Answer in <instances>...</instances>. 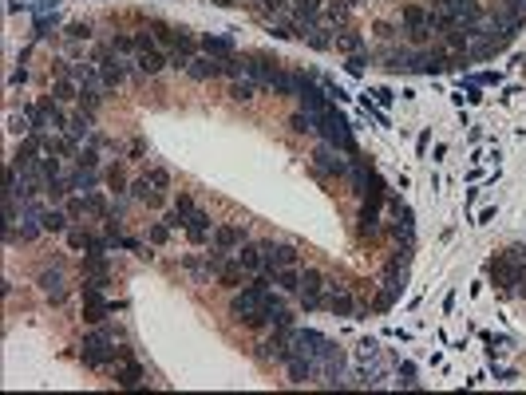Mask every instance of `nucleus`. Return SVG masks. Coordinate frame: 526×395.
Wrapping results in <instances>:
<instances>
[{"mask_svg": "<svg viewBox=\"0 0 526 395\" xmlns=\"http://www.w3.org/2000/svg\"><path fill=\"white\" fill-rule=\"evenodd\" d=\"M313 127H317V134H321V143H332L337 151H344L349 158H356V139H352V131H349V119L340 115L337 107H325V111H317L313 115Z\"/></svg>", "mask_w": 526, "mask_h": 395, "instance_id": "obj_1", "label": "nucleus"}, {"mask_svg": "<svg viewBox=\"0 0 526 395\" xmlns=\"http://www.w3.org/2000/svg\"><path fill=\"white\" fill-rule=\"evenodd\" d=\"M269 285H274V277H269V273H257L245 289H238V293L230 296V317L241 324L245 317L262 312V308H265V296H269Z\"/></svg>", "mask_w": 526, "mask_h": 395, "instance_id": "obj_2", "label": "nucleus"}, {"mask_svg": "<svg viewBox=\"0 0 526 395\" xmlns=\"http://www.w3.org/2000/svg\"><path fill=\"white\" fill-rule=\"evenodd\" d=\"M349 170H352V158L344 151H337L332 143H321L317 151H313V174L317 178L337 182V178H349Z\"/></svg>", "mask_w": 526, "mask_h": 395, "instance_id": "obj_3", "label": "nucleus"}, {"mask_svg": "<svg viewBox=\"0 0 526 395\" xmlns=\"http://www.w3.org/2000/svg\"><path fill=\"white\" fill-rule=\"evenodd\" d=\"M95 64H99V79H103L107 91L123 88V79H127V71H131V60H123V55L111 52V48H103V52L95 55Z\"/></svg>", "mask_w": 526, "mask_h": 395, "instance_id": "obj_4", "label": "nucleus"}, {"mask_svg": "<svg viewBox=\"0 0 526 395\" xmlns=\"http://www.w3.org/2000/svg\"><path fill=\"white\" fill-rule=\"evenodd\" d=\"M28 123H32V134H48V131H64V111L55 99H44V103H36L28 107Z\"/></svg>", "mask_w": 526, "mask_h": 395, "instance_id": "obj_5", "label": "nucleus"}, {"mask_svg": "<svg viewBox=\"0 0 526 395\" xmlns=\"http://www.w3.org/2000/svg\"><path fill=\"white\" fill-rule=\"evenodd\" d=\"M325 289H329V277L321 273V269H301V308L305 312H317L325 305Z\"/></svg>", "mask_w": 526, "mask_h": 395, "instance_id": "obj_6", "label": "nucleus"}, {"mask_svg": "<svg viewBox=\"0 0 526 395\" xmlns=\"http://www.w3.org/2000/svg\"><path fill=\"white\" fill-rule=\"evenodd\" d=\"M36 285H40V293H44L52 305H64L67 300V281H64V269H60V265L40 269V273H36Z\"/></svg>", "mask_w": 526, "mask_h": 395, "instance_id": "obj_7", "label": "nucleus"}, {"mask_svg": "<svg viewBox=\"0 0 526 395\" xmlns=\"http://www.w3.org/2000/svg\"><path fill=\"white\" fill-rule=\"evenodd\" d=\"M262 249H265V273L285 269V265H297V249L289 242H262Z\"/></svg>", "mask_w": 526, "mask_h": 395, "instance_id": "obj_8", "label": "nucleus"}, {"mask_svg": "<svg viewBox=\"0 0 526 395\" xmlns=\"http://www.w3.org/2000/svg\"><path fill=\"white\" fill-rule=\"evenodd\" d=\"M182 230H187L190 245H206L210 237H214V218H210L206 209H194V214L187 218V226H182Z\"/></svg>", "mask_w": 526, "mask_h": 395, "instance_id": "obj_9", "label": "nucleus"}, {"mask_svg": "<svg viewBox=\"0 0 526 395\" xmlns=\"http://www.w3.org/2000/svg\"><path fill=\"white\" fill-rule=\"evenodd\" d=\"M325 308H329L332 317H352V312H356V300H352V293H349L344 285L329 281V293H325Z\"/></svg>", "mask_w": 526, "mask_h": 395, "instance_id": "obj_10", "label": "nucleus"}, {"mask_svg": "<svg viewBox=\"0 0 526 395\" xmlns=\"http://www.w3.org/2000/svg\"><path fill=\"white\" fill-rule=\"evenodd\" d=\"M187 76L198 79V83H210V79L226 76V71H222V60H218V55H206V52H202V55H194V60H190Z\"/></svg>", "mask_w": 526, "mask_h": 395, "instance_id": "obj_11", "label": "nucleus"}, {"mask_svg": "<svg viewBox=\"0 0 526 395\" xmlns=\"http://www.w3.org/2000/svg\"><path fill=\"white\" fill-rule=\"evenodd\" d=\"M214 249H222V253H234V249H241L245 245V226H214Z\"/></svg>", "mask_w": 526, "mask_h": 395, "instance_id": "obj_12", "label": "nucleus"}, {"mask_svg": "<svg viewBox=\"0 0 526 395\" xmlns=\"http://www.w3.org/2000/svg\"><path fill=\"white\" fill-rule=\"evenodd\" d=\"M135 67H139V76H159V71H166L170 67V55L159 52V48H151V52H135Z\"/></svg>", "mask_w": 526, "mask_h": 395, "instance_id": "obj_13", "label": "nucleus"}, {"mask_svg": "<svg viewBox=\"0 0 526 395\" xmlns=\"http://www.w3.org/2000/svg\"><path fill=\"white\" fill-rule=\"evenodd\" d=\"M143 380H147V368L139 360H123V363H115V384L119 387H143Z\"/></svg>", "mask_w": 526, "mask_h": 395, "instance_id": "obj_14", "label": "nucleus"}, {"mask_svg": "<svg viewBox=\"0 0 526 395\" xmlns=\"http://www.w3.org/2000/svg\"><path fill=\"white\" fill-rule=\"evenodd\" d=\"M67 245H72L76 253H103V249H111L107 237H95V233H88V230H67Z\"/></svg>", "mask_w": 526, "mask_h": 395, "instance_id": "obj_15", "label": "nucleus"}, {"mask_svg": "<svg viewBox=\"0 0 526 395\" xmlns=\"http://www.w3.org/2000/svg\"><path fill=\"white\" fill-rule=\"evenodd\" d=\"M245 76L257 79V83H269L277 76V60H269V55H245Z\"/></svg>", "mask_w": 526, "mask_h": 395, "instance_id": "obj_16", "label": "nucleus"}, {"mask_svg": "<svg viewBox=\"0 0 526 395\" xmlns=\"http://www.w3.org/2000/svg\"><path fill=\"white\" fill-rule=\"evenodd\" d=\"M234 257L241 261V269H245V273H253V277L265 273V249H262V242H257V245H241Z\"/></svg>", "mask_w": 526, "mask_h": 395, "instance_id": "obj_17", "label": "nucleus"}, {"mask_svg": "<svg viewBox=\"0 0 526 395\" xmlns=\"http://www.w3.org/2000/svg\"><path fill=\"white\" fill-rule=\"evenodd\" d=\"M72 139H95V123H91V111H83L79 107L72 119H67V127H64Z\"/></svg>", "mask_w": 526, "mask_h": 395, "instance_id": "obj_18", "label": "nucleus"}, {"mask_svg": "<svg viewBox=\"0 0 526 395\" xmlns=\"http://www.w3.org/2000/svg\"><path fill=\"white\" fill-rule=\"evenodd\" d=\"M194 198H190V194H178V202H175V206H170V214H166V226H170V230H178V226H187V218H190V214H194Z\"/></svg>", "mask_w": 526, "mask_h": 395, "instance_id": "obj_19", "label": "nucleus"}, {"mask_svg": "<svg viewBox=\"0 0 526 395\" xmlns=\"http://www.w3.org/2000/svg\"><path fill=\"white\" fill-rule=\"evenodd\" d=\"M274 285H277V293H301V269L297 265H285V269H274Z\"/></svg>", "mask_w": 526, "mask_h": 395, "instance_id": "obj_20", "label": "nucleus"}, {"mask_svg": "<svg viewBox=\"0 0 526 395\" xmlns=\"http://www.w3.org/2000/svg\"><path fill=\"white\" fill-rule=\"evenodd\" d=\"M332 48L344 55H356V52H364V36L352 32V28H340V32H332Z\"/></svg>", "mask_w": 526, "mask_h": 395, "instance_id": "obj_21", "label": "nucleus"}, {"mask_svg": "<svg viewBox=\"0 0 526 395\" xmlns=\"http://www.w3.org/2000/svg\"><path fill=\"white\" fill-rule=\"evenodd\" d=\"M127 194H131L135 202H143V206H163V194H159V190H154L151 182H147V174H143V178H135Z\"/></svg>", "mask_w": 526, "mask_h": 395, "instance_id": "obj_22", "label": "nucleus"}, {"mask_svg": "<svg viewBox=\"0 0 526 395\" xmlns=\"http://www.w3.org/2000/svg\"><path fill=\"white\" fill-rule=\"evenodd\" d=\"M265 88L274 91V95H297V88H301V76H293V71H281V67H277V76L269 79Z\"/></svg>", "mask_w": 526, "mask_h": 395, "instance_id": "obj_23", "label": "nucleus"}, {"mask_svg": "<svg viewBox=\"0 0 526 395\" xmlns=\"http://www.w3.org/2000/svg\"><path fill=\"white\" fill-rule=\"evenodd\" d=\"M79 277H95V281H107V257H103V253H83Z\"/></svg>", "mask_w": 526, "mask_h": 395, "instance_id": "obj_24", "label": "nucleus"}, {"mask_svg": "<svg viewBox=\"0 0 526 395\" xmlns=\"http://www.w3.org/2000/svg\"><path fill=\"white\" fill-rule=\"evenodd\" d=\"M95 182H99V174L91 170V166H76V170H72V178H67V186L79 190V194H91V190H95Z\"/></svg>", "mask_w": 526, "mask_h": 395, "instance_id": "obj_25", "label": "nucleus"}, {"mask_svg": "<svg viewBox=\"0 0 526 395\" xmlns=\"http://www.w3.org/2000/svg\"><path fill=\"white\" fill-rule=\"evenodd\" d=\"M404 28L407 32H416V28H431V12L428 8H419V4H404Z\"/></svg>", "mask_w": 526, "mask_h": 395, "instance_id": "obj_26", "label": "nucleus"}, {"mask_svg": "<svg viewBox=\"0 0 526 395\" xmlns=\"http://www.w3.org/2000/svg\"><path fill=\"white\" fill-rule=\"evenodd\" d=\"M198 44H202L206 55H218V60H230L234 55V40H226V36H202Z\"/></svg>", "mask_w": 526, "mask_h": 395, "instance_id": "obj_27", "label": "nucleus"}, {"mask_svg": "<svg viewBox=\"0 0 526 395\" xmlns=\"http://www.w3.org/2000/svg\"><path fill=\"white\" fill-rule=\"evenodd\" d=\"M352 8H356V4H352V0H340V4H329V8H325V20L332 24V28H349V16H352Z\"/></svg>", "mask_w": 526, "mask_h": 395, "instance_id": "obj_28", "label": "nucleus"}, {"mask_svg": "<svg viewBox=\"0 0 526 395\" xmlns=\"http://www.w3.org/2000/svg\"><path fill=\"white\" fill-rule=\"evenodd\" d=\"M253 95H257V79L245 76V79H234V83H230V99H234V103H250Z\"/></svg>", "mask_w": 526, "mask_h": 395, "instance_id": "obj_29", "label": "nucleus"}, {"mask_svg": "<svg viewBox=\"0 0 526 395\" xmlns=\"http://www.w3.org/2000/svg\"><path fill=\"white\" fill-rule=\"evenodd\" d=\"M52 99L55 103H72V99H79V83L76 79H55V88H52Z\"/></svg>", "mask_w": 526, "mask_h": 395, "instance_id": "obj_30", "label": "nucleus"}, {"mask_svg": "<svg viewBox=\"0 0 526 395\" xmlns=\"http://www.w3.org/2000/svg\"><path fill=\"white\" fill-rule=\"evenodd\" d=\"M241 277H245V269H241V261L234 257V261H226V265H222L218 281H222L226 289H238V285H241Z\"/></svg>", "mask_w": 526, "mask_h": 395, "instance_id": "obj_31", "label": "nucleus"}, {"mask_svg": "<svg viewBox=\"0 0 526 395\" xmlns=\"http://www.w3.org/2000/svg\"><path fill=\"white\" fill-rule=\"evenodd\" d=\"M289 131H293V134H317L313 115H309V111H293V115H289Z\"/></svg>", "mask_w": 526, "mask_h": 395, "instance_id": "obj_32", "label": "nucleus"}, {"mask_svg": "<svg viewBox=\"0 0 526 395\" xmlns=\"http://www.w3.org/2000/svg\"><path fill=\"white\" fill-rule=\"evenodd\" d=\"M44 233H67V209L60 214V209H44Z\"/></svg>", "mask_w": 526, "mask_h": 395, "instance_id": "obj_33", "label": "nucleus"}, {"mask_svg": "<svg viewBox=\"0 0 526 395\" xmlns=\"http://www.w3.org/2000/svg\"><path fill=\"white\" fill-rule=\"evenodd\" d=\"M107 186H111V194H127V190H131L127 186V170H123V162H115L107 170Z\"/></svg>", "mask_w": 526, "mask_h": 395, "instance_id": "obj_34", "label": "nucleus"}, {"mask_svg": "<svg viewBox=\"0 0 526 395\" xmlns=\"http://www.w3.org/2000/svg\"><path fill=\"white\" fill-rule=\"evenodd\" d=\"M99 91H103V88H79V107L95 115V111H99V103H103V95H99Z\"/></svg>", "mask_w": 526, "mask_h": 395, "instance_id": "obj_35", "label": "nucleus"}, {"mask_svg": "<svg viewBox=\"0 0 526 395\" xmlns=\"http://www.w3.org/2000/svg\"><path fill=\"white\" fill-rule=\"evenodd\" d=\"M305 40H309V48H317V52H325V48H332V36L325 32L321 24H317V28H313V32L305 36Z\"/></svg>", "mask_w": 526, "mask_h": 395, "instance_id": "obj_36", "label": "nucleus"}, {"mask_svg": "<svg viewBox=\"0 0 526 395\" xmlns=\"http://www.w3.org/2000/svg\"><path fill=\"white\" fill-rule=\"evenodd\" d=\"M36 170H40V178H44V182H52V178H60V158H52V154H48V158H40V166H36Z\"/></svg>", "mask_w": 526, "mask_h": 395, "instance_id": "obj_37", "label": "nucleus"}, {"mask_svg": "<svg viewBox=\"0 0 526 395\" xmlns=\"http://www.w3.org/2000/svg\"><path fill=\"white\" fill-rule=\"evenodd\" d=\"M147 182H151L159 194H163V190L170 186V174H166V170H159V166H151V170H147Z\"/></svg>", "mask_w": 526, "mask_h": 395, "instance_id": "obj_38", "label": "nucleus"}, {"mask_svg": "<svg viewBox=\"0 0 526 395\" xmlns=\"http://www.w3.org/2000/svg\"><path fill=\"white\" fill-rule=\"evenodd\" d=\"M111 52H119V55H131V52H139V48H135V36H115V40H111Z\"/></svg>", "mask_w": 526, "mask_h": 395, "instance_id": "obj_39", "label": "nucleus"}, {"mask_svg": "<svg viewBox=\"0 0 526 395\" xmlns=\"http://www.w3.org/2000/svg\"><path fill=\"white\" fill-rule=\"evenodd\" d=\"M67 40H91V24H67Z\"/></svg>", "mask_w": 526, "mask_h": 395, "instance_id": "obj_40", "label": "nucleus"}, {"mask_svg": "<svg viewBox=\"0 0 526 395\" xmlns=\"http://www.w3.org/2000/svg\"><path fill=\"white\" fill-rule=\"evenodd\" d=\"M52 28H55V16H52V20H48V16H36V40H48Z\"/></svg>", "mask_w": 526, "mask_h": 395, "instance_id": "obj_41", "label": "nucleus"}, {"mask_svg": "<svg viewBox=\"0 0 526 395\" xmlns=\"http://www.w3.org/2000/svg\"><path fill=\"white\" fill-rule=\"evenodd\" d=\"M166 237H170V226H166V221H154L151 226V245H163Z\"/></svg>", "mask_w": 526, "mask_h": 395, "instance_id": "obj_42", "label": "nucleus"}, {"mask_svg": "<svg viewBox=\"0 0 526 395\" xmlns=\"http://www.w3.org/2000/svg\"><path fill=\"white\" fill-rule=\"evenodd\" d=\"M289 4H293V0H262V12H269V16H281Z\"/></svg>", "mask_w": 526, "mask_h": 395, "instance_id": "obj_43", "label": "nucleus"}, {"mask_svg": "<svg viewBox=\"0 0 526 395\" xmlns=\"http://www.w3.org/2000/svg\"><path fill=\"white\" fill-rule=\"evenodd\" d=\"M400 375H404V380H400L404 387H416L419 384V380H416V363H400Z\"/></svg>", "mask_w": 526, "mask_h": 395, "instance_id": "obj_44", "label": "nucleus"}, {"mask_svg": "<svg viewBox=\"0 0 526 395\" xmlns=\"http://www.w3.org/2000/svg\"><path fill=\"white\" fill-rule=\"evenodd\" d=\"M364 64H368V55H364V52H356V55H349V64H344V67H349L352 76H360V71H364Z\"/></svg>", "mask_w": 526, "mask_h": 395, "instance_id": "obj_45", "label": "nucleus"}, {"mask_svg": "<svg viewBox=\"0 0 526 395\" xmlns=\"http://www.w3.org/2000/svg\"><path fill=\"white\" fill-rule=\"evenodd\" d=\"M135 48H139V52H151V48H159V40L147 32H135Z\"/></svg>", "mask_w": 526, "mask_h": 395, "instance_id": "obj_46", "label": "nucleus"}, {"mask_svg": "<svg viewBox=\"0 0 526 395\" xmlns=\"http://www.w3.org/2000/svg\"><path fill=\"white\" fill-rule=\"evenodd\" d=\"M79 166H91V170L99 166V154H95V146H88V151H79Z\"/></svg>", "mask_w": 526, "mask_h": 395, "instance_id": "obj_47", "label": "nucleus"}, {"mask_svg": "<svg viewBox=\"0 0 526 395\" xmlns=\"http://www.w3.org/2000/svg\"><path fill=\"white\" fill-rule=\"evenodd\" d=\"M83 214H88V209H83V198H72V202H67V218H83Z\"/></svg>", "mask_w": 526, "mask_h": 395, "instance_id": "obj_48", "label": "nucleus"}, {"mask_svg": "<svg viewBox=\"0 0 526 395\" xmlns=\"http://www.w3.org/2000/svg\"><path fill=\"white\" fill-rule=\"evenodd\" d=\"M376 32H380L384 40H396V36H400V28H396V24H376Z\"/></svg>", "mask_w": 526, "mask_h": 395, "instance_id": "obj_49", "label": "nucleus"}, {"mask_svg": "<svg viewBox=\"0 0 526 395\" xmlns=\"http://www.w3.org/2000/svg\"><path fill=\"white\" fill-rule=\"evenodd\" d=\"M506 12H515V16H526V0H506Z\"/></svg>", "mask_w": 526, "mask_h": 395, "instance_id": "obj_50", "label": "nucleus"}, {"mask_svg": "<svg viewBox=\"0 0 526 395\" xmlns=\"http://www.w3.org/2000/svg\"><path fill=\"white\" fill-rule=\"evenodd\" d=\"M24 83H28V71H24V67H16V71H12V88H24Z\"/></svg>", "mask_w": 526, "mask_h": 395, "instance_id": "obj_51", "label": "nucleus"}, {"mask_svg": "<svg viewBox=\"0 0 526 395\" xmlns=\"http://www.w3.org/2000/svg\"><path fill=\"white\" fill-rule=\"evenodd\" d=\"M372 95H376V103H384V107H388V103H392V91H384V88H376Z\"/></svg>", "mask_w": 526, "mask_h": 395, "instance_id": "obj_52", "label": "nucleus"}, {"mask_svg": "<svg viewBox=\"0 0 526 395\" xmlns=\"http://www.w3.org/2000/svg\"><path fill=\"white\" fill-rule=\"evenodd\" d=\"M428 8H451L447 0H428Z\"/></svg>", "mask_w": 526, "mask_h": 395, "instance_id": "obj_53", "label": "nucleus"}, {"mask_svg": "<svg viewBox=\"0 0 526 395\" xmlns=\"http://www.w3.org/2000/svg\"><path fill=\"white\" fill-rule=\"evenodd\" d=\"M218 4H234V0H218Z\"/></svg>", "mask_w": 526, "mask_h": 395, "instance_id": "obj_54", "label": "nucleus"}]
</instances>
